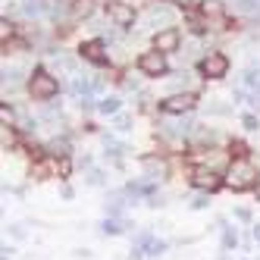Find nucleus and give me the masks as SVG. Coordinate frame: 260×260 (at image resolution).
Returning <instances> with one entry per match:
<instances>
[{"label": "nucleus", "mask_w": 260, "mask_h": 260, "mask_svg": "<svg viewBox=\"0 0 260 260\" xmlns=\"http://www.w3.org/2000/svg\"><path fill=\"white\" fill-rule=\"evenodd\" d=\"M79 50H82V57L91 60V63H104V60H107V53H104V44H101V41H85Z\"/></svg>", "instance_id": "1a4fd4ad"}, {"label": "nucleus", "mask_w": 260, "mask_h": 260, "mask_svg": "<svg viewBox=\"0 0 260 260\" xmlns=\"http://www.w3.org/2000/svg\"><path fill=\"white\" fill-rule=\"evenodd\" d=\"M91 7H94V4H91V0H76V4H72V10H76V16H88V13H91Z\"/></svg>", "instance_id": "9d476101"}, {"label": "nucleus", "mask_w": 260, "mask_h": 260, "mask_svg": "<svg viewBox=\"0 0 260 260\" xmlns=\"http://www.w3.org/2000/svg\"><path fill=\"white\" fill-rule=\"evenodd\" d=\"M107 16L119 28H132V22H135V10L128 7L125 0H110V4H107Z\"/></svg>", "instance_id": "20e7f679"}, {"label": "nucleus", "mask_w": 260, "mask_h": 260, "mask_svg": "<svg viewBox=\"0 0 260 260\" xmlns=\"http://www.w3.org/2000/svg\"><path fill=\"white\" fill-rule=\"evenodd\" d=\"M201 72L207 79H222L229 72V60L222 57V53H207V57H204V63H201Z\"/></svg>", "instance_id": "39448f33"}, {"label": "nucleus", "mask_w": 260, "mask_h": 260, "mask_svg": "<svg viewBox=\"0 0 260 260\" xmlns=\"http://www.w3.org/2000/svg\"><path fill=\"white\" fill-rule=\"evenodd\" d=\"M28 91H31L35 101H50L57 94V79H53L50 72H35L31 82H28Z\"/></svg>", "instance_id": "f03ea898"}, {"label": "nucleus", "mask_w": 260, "mask_h": 260, "mask_svg": "<svg viewBox=\"0 0 260 260\" xmlns=\"http://www.w3.org/2000/svg\"><path fill=\"white\" fill-rule=\"evenodd\" d=\"M179 41H182V35H179L176 28H166V31H157V35H154V47L163 50V53L179 50Z\"/></svg>", "instance_id": "423d86ee"}, {"label": "nucleus", "mask_w": 260, "mask_h": 260, "mask_svg": "<svg viewBox=\"0 0 260 260\" xmlns=\"http://www.w3.org/2000/svg\"><path fill=\"white\" fill-rule=\"evenodd\" d=\"M138 69L144 72V76H163V72H166V53L157 50V47L141 53V57H138Z\"/></svg>", "instance_id": "7ed1b4c3"}, {"label": "nucleus", "mask_w": 260, "mask_h": 260, "mask_svg": "<svg viewBox=\"0 0 260 260\" xmlns=\"http://www.w3.org/2000/svg\"><path fill=\"white\" fill-rule=\"evenodd\" d=\"M254 188H257V201H260V182H257V185H254Z\"/></svg>", "instance_id": "9b49d317"}, {"label": "nucleus", "mask_w": 260, "mask_h": 260, "mask_svg": "<svg viewBox=\"0 0 260 260\" xmlns=\"http://www.w3.org/2000/svg\"><path fill=\"white\" fill-rule=\"evenodd\" d=\"M160 107H163V113H185V110L194 107V94H173V98H166Z\"/></svg>", "instance_id": "0eeeda50"}, {"label": "nucleus", "mask_w": 260, "mask_h": 260, "mask_svg": "<svg viewBox=\"0 0 260 260\" xmlns=\"http://www.w3.org/2000/svg\"><path fill=\"white\" fill-rule=\"evenodd\" d=\"M191 182L198 185V188H207V191H213L216 185H219V176L213 173V170H194V176H191Z\"/></svg>", "instance_id": "6e6552de"}, {"label": "nucleus", "mask_w": 260, "mask_h": 260, "mask_svg": "<svg viewBox=\"0 0 260 260\" xmlns=\"http://www.w3.org/2000/svg\"><path fill=\"white\" fill-rule=\"evenodd\" d=\"M260 179H257V170H254V163H248V160H238V163H232L229 166V173H226V185L232 191H248V188H254Z\"/></svg>", "instance_id": "f257e3e1"}]
</instances>
